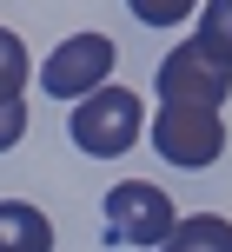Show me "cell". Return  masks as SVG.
<instances>
[{
    "label": "cell",
    "mask_w": 232,
    "mask_h": 252,
    "mask_svg": "<svg viewBox=\"0 0 232 252\" xmlns=\"http://www.w3.org/2000/svg\"><path fill=\"white\" fill-rule=\"evenodd\" d=\"M153 153L166 166H186V173H199V166H212L226 153V120L219 106H159L153 113Z\"/></svg>",
    "instance_id": "cell-4"
},
{
    "label": "cell",
    "mask_w": 232,
    "mask_h": 252,
    "mask_svg": "<svg viewBox=\"0 0 232 252\" xmlns=\"http://www.w3.org/2000/svg\"><path fill=\"white\" fill-rule=\"evenodd\" d=\"M159 252H232V219H219V213H193V219H179V226H173V239L159 246Z\"/></svg>",
    "instance_id": "cell-7"
},
{
    "label": "cell",
    "mask_w": 232,
    "mask_h": 252,
    "mask_svg": "<svg viewBox=\"0 0 232 252\" xmlns=\"http://www.w3.org/2000/svg\"><path fill=\"white\" fill-rule=\"evenodd\" d=\"M159 106H219L232 93V66L212 60L199 40H179V47L159 60V80H153Z\"/></svg>",
    "instance_id": "cell-5"
},
{
    "label": "cell",
    "mask_w": 232,
    "mask_h": 252,
    "mask_svg": "<svg viewBox=\"0 0 232 252\" xmlns=\"http://www.w3.org/2000/svg\"><path fill=\"white\" fill-rule=\"evenodd\" d=\"M179 226L173 213V192H159L153 179H119L106 192V239L113 246H133V252H159Z\"/></svg>",
    "instance_id": "cell-2"
},
{
    "label": "cell",
    "mask_w": 232,
    "mask_h": 252,
    "mask_svg": "<svg viewBox=\"0 0 232 252\" xmlns=\"http://www.w3.org/2000/svg\"><path fill=\"white\" fill-rule=\"evenodd\" d=\"M27 73H33V60H27V40L13 33V27H0V93H20Z\"/></svg>",
    "instance_id": "cell-9"
},
{
    "label": "cell",
    "mask_w": 232,
    "mask_h": 252,
    "mask_svg": "<svg viewBox=\"0 0 232 252\" xmlns=\"http://www.w3.org/2000/svg\"><path fill=\"white\" fill-rule=\"evenodd\" d=\"M20 133H27V100L20 93H0V153L20 146Z\"/></svg>",
    "instance_id": "cell-11"
},
{
    "label": "cell",
    "mask_w": 232,
    "mask_h": 252,
    "mask_svg": "<svg viewBox=\"0 0 232 252\" xmlns=\"http://www.w3.org/2000/svg\"><path fill=\"white\" fill-rule=\"evenodd\" d=\"M113 60H119V47L106 33H73V40H60V47L40 60V93H53V100H87V93L113 87Z\"/></svg>",
    "instance_id": "cell-3"
},
{
    "label": "cell",
    "mask_w": 232,
    "mask_h": 252,
    "mask_svg": "<svg viewBox=\"0 0 232 252\" xmlns=\"http://www.w3.org/2000/svg\"><path fill=\"white\" fill-rule=\"evenodd\" d=\"M0 252H53V219L27 199H0Z\"/></svg>",
    "instance_id": "cell-6"
},
{
    "label": "cell",
    "mask_w": 232,
    "mask_h": 252,
    "mask_svg": "<svg viewBox=\"0 0 232 252\" xmlns=\"http://www.w3.org/2000/svg\"><path fill=\"white\" fill-rule=\"evenodd\" d=\"M140 126H146V100L140 93L133 87H100L87 100H73L66 133H73V146L87 159H119V153L140 146Z\"/></svg>",
    "instance_id": "cell-1"
},
{
    "label": "cell",
    "mask_w": 232,
    "mask_h": 252,
    "mask_svg": "<svg viewBox=\"0 0 232 252\" xmlns=\"http://www.w3.org/2000/svg\"><path fill=\"white\" fill-rule=\"evenodd\" d=\"M126 7H133V20H140V27H179L199 0H126Z\"/></svg>",
    "instance_id": "cell-10"
},
{
    "label": "cell",
    "mask_w": 232,
    "mask_h": 252,
    "mask_svg": "<svg viewBox=\"0 0 232 252\" xmlns=\"http://www.w3.org/2000/svg\"><path fill=\"white\" fill-rule=\"evenodd\" d=\"M199 47L232 66V0H206L199 7Z\"/></svg>",
    "instance_id": "cell-8"
}]
</instances>
